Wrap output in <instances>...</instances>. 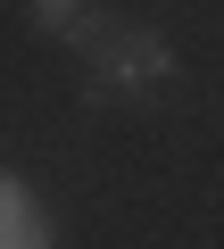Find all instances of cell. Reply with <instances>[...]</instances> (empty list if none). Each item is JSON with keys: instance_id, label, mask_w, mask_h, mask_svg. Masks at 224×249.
<instances>
[{"instance_id": "1", "label": "cell", "mask_w": 224, "mask_h": 249, "mask_svg": "<svg viewBox=\"0 0 224 249\" xmlns=\"http://www.w3.org/2000/svg\"><path fill=\"white\" fill-rule=\"evenodd\" d=\"M0 216H9V249H50V241H42L34 199H25V183H9V191H0Z\"/></svg>"}]
</instances>
